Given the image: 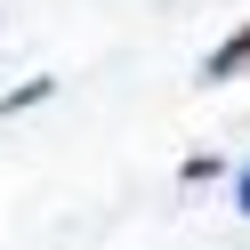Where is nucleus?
Returning a JSON list of instances; mask_svg holds the SVG:
<instances>
[{"mask_svg": "<svg viewBox=\"0 0 250 250\" xmlns=\"http://www.w3.org/2000/svg\"><path fill=\"white\" fill-rule=\"evenodd\" d=\"M234 73H250V24H242L234 41H218V49H210V65H202V81H234Z\"/></svg>", "mask_w": 250, "mask_h": 250, "instance_id": "f257e3e1", "label": "nucleus"}, {"mask_svg": "<svg viewBox=\"0 0 250 250\" xmlns=\"http://www.w3.org/2000/svg\"><path fill=\"white\" fill-rule=\"evenodd\" d=\"M234 202H242V210H250V169H242V178H234Z\"/></svg>", "mask_w": 250, "mask_h": 250, "instance_id": "f03ea898", "label": "nucleus"}]
</instances>
